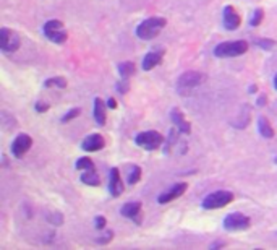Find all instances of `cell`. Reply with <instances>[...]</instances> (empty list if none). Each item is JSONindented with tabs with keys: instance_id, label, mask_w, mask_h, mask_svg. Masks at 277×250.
Masks as SVG:
<instances>
[{
	"instance_id": "cell-28",
	"label": "cell",
	"mask_w": 277,
	"mask_h": 250,
	"mask_svg": "<svg viewBox=\"0 0 277 250\" xmlns=\"http://www.w3.org/2000/svg\"><path fill=\"white\" fill-rule=\"evenodd\" d=\"M106 224H107V219L104 216H96L94 218V227L102 231V229H106Z\"/></svg>"
},
{
	"instance_id": "cell-25",
	"label": "cell",
	"mask_w": 277,
	"mask_h": 250,
	"mask_svg": "<svg viewBox=\"0 0 277 250\" xmlns=\"http://www.w3.org/2000/svg\"><path fill=\"white\" fill-rule=\"evenodd\" d=\"M262 20H264V10H262V9H256L253 12L251 18H250V26H253V28L259 26L262 23Z\"/></svg>"
},
{
	"instance_id": "cell-7",
	"label": "cell",
	"mask_w": 277,
	"mask_h": 250,
	"mask_svg": "<svg viewBox=\"0 0 277 250\" xmlns=\"http://www.w3.org/2000/svg\"><path fill=\"white\" fill-rule=\"evenodd\" d=\"M20 46H22V39H20L18 33L4 26L0 30V49H2V52L13 54L20 49Z\"/></svg>"
},
{
	"instance_id": "cell-32",
	"label": "cell",
	"mask_w": 277,
	"mask_h": 250,
	"mask_svg": "<svg viewBox=\"0 0 277 250\" xmlns=\"http://www.w3.org/2000/svg\"><path fill=\"white\" fill-rule=\"evenodd\" d=\"M264 104H266V96L261 94L259 98H258V106H264Z\"/></svg>"
},
{
	"instance_id": "cell-22",
	"label": "cell",
	"mask_w": 277,
	"mask_h": 250,
	"mask_svg": "<svg viewBox=\"0 0 277 250\" xmlns=\"http://www.w3.org/2000/svg\"><path fill=\"white\" fill-rule=\"evenodd\" d=\"M141 176H143L141 168H140V166L133 164V166L130 168V171H128V179H127L128 185H136V184L141 180Z\"/></svg>"
},
{
	"instance_id": "cell-27",
	"label": "cell",
	"mask_w": 277,
	"mask_h": 250,
	"mask_svg": "<svg viewBox=\"0 0 277 250\" xmlns=\"http://www.w3.org/2000/svg\"><path fill=\"white\" fill-rule=\"evenodd\" d=\"M128 89H130V81L128 80L122 78L120 81H117V91H119L120 94H125Z\"/></svg>"
},
{
	"instance_id": "cell-4",
	"label": "cell",
	"mask_w": 277,
	"mask_h": 250,
	"mask_svg": "<svg viewBox=\"0 0 277 250\" xmlns=\"http://www.w3.org/2000/svg\"><path fill=\"white\" fill-rule=\"evenodd\" d=\"M43 33L44 36L54 44H65L68 39V33L65 30V25L60 22V20H49L44 26H43Z\"/></svg>"
},
{
	"instance_id": "cell-13",
	"label": "cell",
	"mask_w": 277,
	"mask_h": 250,
	"mask_svg": "<svg viewBox=\"0 0 277 250\" xmlns=\"http://www.w3.org/2000/svg\"><path fill=\"white\" fill-rule=\"evenodd\" d=\"M123 190H125V187H123V182H122V177H120V171L117 168H112L110 169V174H109V192L110 195L114 198L120 197Z\"/></svg>"
},
{
	"instance_id": "cell-21",
	"label": "cell",
	"mask_w": 277,
	"mask_h": 250,
	"mask_svg": "<svg viewBox=\"0 0 277 250\" xmlns=\"http://www.w3.org/2000/svg\"><path fill=\"white\" fill-rule=\"evenodd\" d=\"M75 169H76V171H96V166H94V163H93L91 158L83 156V158L76 159Z\"/></svg>"
},
{
	"instance_id": "cell-24",
	"label": "cell",
	"mask_w": 277,
	"mask_h": 250,
	"mask_svg": "<svg viewBox=\"0 0 277 250\" xmlns=\"http://www.w3.org/2000/svg\"><path fill=\"white\" fill-rule=\"evenodd\" d=\"M254 44L261 47V49H266V51H271L277 46V43L274 39H266V38H259V39H254Z\"/></svg>"
},
{
	"instance_id": "cell-14",
	"label": "cell",
	"mask_w": 277,
	"mask_h": 250,
	"mask_svg": "<svg viewBox=\"0 0 277 250\" xmlns=\"http://www.w3.org/2000/svg\"><path fill=\"white\" fill-rule=\"evenodd\" d=\"M104 147H106V140L104 137L99 134H91L88 135L85 140L81 142V148L86 153H94V151H101Z\"/></svg>"
},
{
	"instance_id": "cell-34",
	"label": "cell",
	"mask_w": 277,
	"mask_h": 250,
	"mask_svg": "<svg viewBox=\"0 0 277 250\" xmlns=\"http://www.w3.org/2000/svg\"><path fill=\"white\" fill-rule=\"evenodd\" d=\"M275 163H277V159H275Z\"/></svg>"
},
{
	"instance_id": "cell-1",
	"label": "cell",
	"mask_w": 277,
	"mask_h": 250,
	"mask_svg": "<svg viewBox=\"0 0 277 250\" xmlns=\"http://www.w3.org/2000/svg\"><path fill=\"white\" fill-rule=\"evenodd\" d=\"M167 25V20L162 17H151L143 20V22L136 26V36L143 41H151L157 38L162 33V30Z\"/></svg>"
},
{
	"instance_id": "cell-29",
	"label": "cell",
	"mask_w": 277,
	"mask_h": 250,
	"mask_svg": "<svg viewBox=\"0 0 277 250\" xmlns=\"http://www.w3.org/2000/svg\"><path fill=\"white\" fill-rule=\"evenodd\" d=\"M47 110H49L47 102H36V112H47Z\"/></svg>"
},
{
	"instance_id": "cell-6",
	"label": "cell",
	"mask_w": 277,
	"mask_h": 250,
	"mask_svg": "<svg viewBox=\"0 0 277 250\" xmlns=\"http://www.w3.org/2000/svg\"><path fill=\"white\" fill-rule=\"evenodd\" d=\"M135 143H136V147H140L146 151H156L162 147L164 137L162 134H159L157 130H146L135 137Z\"/></svg>"
},
{
	"instance_id": "cell-12",
	"label": "cell",
	"mask_w": 277,
	"mask_h": 250,
	"mask_svg": "<svg viewBox=\"0 0 277 250\" xmlns=\"http://www.w3.org/2000/svg\"><path fill=\"white\" fill-rule=\"evenodd\" d=\"M122 216L133 221L135 224H141V203L140 201H128L120 208Z\"/></svg>"
},
{
	"instance_id": "cell-31",
	"label": "cell",
	"mask_w": 277,
	"mask_h": 250,
	"mask_svg": "<svg viewBox=\"0 0 277 250\" xmlns=\"http://www.w3.org/2000/svg\"><path fill=\"white\" fill-rule=\"evenodd\" d=\"M227 245V242H220V240H217V242H214V244H211V247L209 248H220V247H225Z\"/></svg>"
},
{
	"instance_id": "cell-8",
	"label": "cell",
	"mask_w": 277,
	"mask_h": 250,
	"mask_svg": "<svg viewBox=\"0 0 277 250\" xmlns=\"http://www.w3.org/2000/svg\"><path fill=\"white\" fill-rule=\"evenodd\" d=\"M224 229L228 232L246 231L251 226V219L243 213H230L224 218Z\"/></svg>"
},
{
	"instance_id": "cell-17",
	"label": "cell",
	"mask_w": 277,
	"mask_h": 250,
	"mask_svg": "<svg viewBox=\"0 0 277 250\" xmlns=\"http://www.w3.org/2000/svg\"><path fill=\"white\" fill-rule=\"evenodd\" d=\"M106 107H107V102H104L101 98H94V107H93V117L98 125H104L107 119V114H106Z\"/></svg>"
},
{
	"instance_id": "cell-23",
	"label": "cell",
	"mask_w": 277,
	"mask_h": 250,
	"mask_svg": "<svg viewBox=\"0 0 277 250\" xmlns=\"http://www.w3.org/2000/svg\"><path fill=\"white\" fill-rule=\"evenodd\" d=\"M44 86L46 88H60V89H64V88H67V80L64 78V76H52V78H47L44 81Z\"/></svg>"
},
{
	"instance_id": "cell-15",
	"label": "cell",
	"mask_w": 277,
	"mask_h": 250,
	"mask_svg": "<svg viewBox=\"0 0 277 250\" xmlns=\"http://www.w3.org/2000/svg\"><path fill=\"white\" fill-rule=\"evenodd\" d=\"M164 49H154V51H149L146 55L143 57V62H141V67L144 72H151L152 68H156L159 64L162 62L164 59Z\"/></svg>"
},
{
	"instance_id": "cell-11",
	"label": "cell",
	"mask_w": 277,
	"mask_h": 250,
	"mask_svg": "<svg viewBox=\"0 0 277 250\" xmlns=\"http://www.w3.org/2000/svg\"><path fill=\"white\" fill-rule=\"evenodd\" d=\"M222 25L227 31L238 30L241 25V17L238 15V12L235 10L232 5H227L222 12Z\"/></svg>"
},
{
	"instance_id": "cell-19",
	"label": "cell",
	"mask_w": 277,
	"mask_h": 250,
	"mask_svg": "<svg viewBox=\"0 0 277 250\" xmlns=\"http://www.w3.org/2000/svg\"><path fill=\"white\" fill-rule=\"evenodd\" d=\"M258 132H259V135L264 137V138H272L274 137L272 125L269 123V120L266 119L264 115H261L259 119H258Z\"/></svg>"
},
{
	"instance_id": "cell-10",
	"label": "cell",
	"mask_w": 277,
	"mask_h": 250,
	"mask_svg": "<svg viewBox=\"0 0 277 250\" xmlns=\"http://www.w3.org/2000/svg\"><path fill=\"white\" fill-rule=\"evenodd\" d=\"M186 189H188V185H186L185 182H178V184H174L172 187H169L167 190L162 192L161 195L157 197V201L161 205H165L169 203V201H174L177 198H180L183 195V193L186 192Z\"/></svg>"
},
{
	"instance_id": "cell-2",
	"label": "cell",
	"mask_w": 277,
	"mask_h": 250,
	"mask_svg": "<svg viewBox=\"0 0 277 250\" xmlns=\"http://www.w3.org/2000/svg\"><path fill=\"white\" fill-rule=\"evenodd\" d=\"M248 51V43L243 39L238 41H225L214 47V55L219 59H230V57H238L243 55Z\"/></svg>"
},
{
	"instance_id": "cell-18",
	"label": "cell",
	"mask_w": 277,
	"mask_h": 250,
	"mask_svg": "<svg viewBox=\"0 0 277 250\" xmlns=\"http://www.w3.org/2000/svg\"><path fill=\"white\" fill-rule=\"evenodd\" d=\"M80 180L85 185H89V187H99L101 185V177L98 176V172L96 171H85L80 176Z\"/></svg>"
},
{
	"instance_id": "cell-30",
	"label": "cell",
	"mask_w": 277,
	"mask_h": 250,
	"mask_svg": "<svg viewBox=\"0 0 277 250\" xmlns=\"http://www.w3.org/2000/svg\"><path fill=\"white\" fill-rule=\"evenodd\" d=\"M107 107L109 109H117V101H115V98H109L107 99Z\"/></svg>"
},
{
	"instance_id": "cell-5",
	"label": "cell",
	"mask_w": 277,
	"mask_h": 250,
	"mask_svg": "<svg viewBox=\"0 0 277 250\" xmlns=\"http://www.w3.org/2000/svg\"><path fill=\"white\" fill-rule=\"evenodd\" d=\"M235 200V195L228 190H216L209 193L204 200L201 201V206L204 210H219V208H224L227 205H230Z\"/></svg>"
},
{
	"instance_id": "cell-16",
	"label": "cell",
	"mask_w": 277,
	"mask_h": 250,
	"mask_svg": "<svg viewBox=\"0 0 277 250\" xmlns=\"http://www.w3.org/2000/svg\"><path fill=\"white\" fill-rule=\"evenodd\" d=\"M170 119H172V122H174L175 127L180 130V134H185V135L191 134V123L186 120L185 114L178 107H174L170 110Z\"/></svg>"
},
{
	"instance_id": "cell-33",
	"label": "cell",
	"mask_w": 277,
	"mask_h": 250,
	"mask_svg": "<svg viewBox=\"0 0 277 250\" xmlns=\"http://www.w3.org/2000/svg\"><path fill=\"white\" fill-rule=\"evenodd\" d=\"M272 85H274V88H275V91H277V75L274 76V80H272Z\"/></svg>"
},
{
	"instance_id": "cell-9",
	"label": "cell",
	"mask_w": 277,
	"mask_h": 250,
	"mask_svg": "<svg viewBox=\"0 0 277 250\" xmlns=\"http://www.w3.org/2000/svg\"><path fill=\"white\" fill-rule=\"evenodd\" d=\"M31 147H33V138L28 134H18L17 138L12 143L10 151L15 158H22L23 155H26V153L31 150Z\"/></svg>"
},
{
	"instance_id": "cell-3",
	"label": "cell",
	"mask_w": 277,
	"mask_h": 250,
	"mask_svg": "<svg viewBox=\"0 0 277 250\" xmlns=\"http://www.w3.org/2000/svg\"><path fill=\"white\" fill-rule=\"evenodd\" d=\"M206 81V75L201 72H185L177 80V91L180 94H188L191 89L201 86Z\"/></svg>"
},
{
	"instance_id": "cell-20",
	"label": "cell",
	"mask_w": 277,
	"mask_h": 250,
	"mask_svg": "<svg viewBox=\"0 0 277 250\" xmlns=\"http://www.w3.org/2000/svg\"><path fill=\"white\" fill-rule=\"evenodd\" d=\"M117 70H119V75L122 76V78L125 80H130V76H133L135 72H136V67L133 62H122V64H119V67H117Z\"/></svg>"
},
{
	"instance_id": "cell-26",
	"label": "cell",
	"mask_w": 277,
	"mask_h": 250,
	"mask_svg": "<svg viewBox=\"0 0 277 250\" xmlns=\"http://www.w3.org/2000/svg\"><path fill=\"white\" fill-rule=\"evenodd\" d=\"M81 114V109L80 107H73V109H70L68 110V112L62 117V122L64 123H67V122H72L73 119H76V117H78Z\"/></svg>"
}]
</instances>
